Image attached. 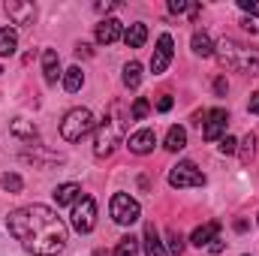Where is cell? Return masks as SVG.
Returning <instances> with one entry per match:
<instances>
[{"mask_svg":"<svg viewBox=\"0 0 259 256\" xmlns=\"http://www.w3.org/2000/svg\"><path fill=\"white\" fill-rule=\"evenodd\" d=\"M6 226L21 241V247L33 256H58L66 247V238H69L66 223L49 205L15 208L6 217Z\"/></svg>","mask_w":259,"mask_h":256,"instance_id":"cell-1","label":"cell"},{"mask_svg":"<svg viewBox=\"0 0 259 256\" xmlns=\"http://www.w3.org/2000/svg\"><path fill=\"white\" fill-rule=\"evenodd\" d=\"M214 55L226 69H235L244 75H259V49H253V46H244L235 39H220L214 46Z\"/></svg>","mask_w":259,"mask_h":256,"instance_id":"cell-2","label":"cell"},{"mask_svg":"<svg viewBox=\"0 0 259 256\" xmlns=\"http://www.w3.org/2000/svg\"><path fill=\"white\" fill-rule=\"evenodd\" d=\"M121 106L118 103H112V112L103 118V124L97 130V139H94V154L100 157V160H106V157H112L115 154V148L121 145V139H124V121H121Z\"/></svg>","mask_w":259,"mask_h":256,"instance_id":"cell-3","label":"cell"},{"mask_svg":"<svg viewBox=\"0 0 259 256\" xmlns=\"http://www.w3.org/2000/svg\"><path fill=\"white\" fill-rule=\"evenodd\" d=\"M94 127H97V121H94L91 109H72V112H66L64 121H61V136L66 142H81Z\"/></svg>","mask_w":259,"mask_h":256,"instance_id":"cell-4","label":"cell"},{"mask_svg":"<svg viewBox=\"0 0 259 256\" xmlns=\"http://www.w3.org/2000/svg\"><path fill=\"white\" fill-rule=\"evenodd\" d=\"M109 208H112V220H115L118 226H133V223L139 220V214H142L139 202H136L130 193H115Z\"/></svg>","mask_w":259,"mask_h":256,"instance_id":"cell-5","label":"cell"},{"mask_svg":"<svg viewBox=\"0 0 259 256\" xmlns=\"http://www.w3.org/2000/svg\"><path fill=\"white\" fill-rule=\"evenodd\" d=\"M72 220V229L75 232H81V235H88L94 226H97V202L91 199V196H81L75 205H72V214H69Z\"/></svg>","mask_w":259,"mask_h":256,"instance_id":"cell-6","label":"cell"},{"mask_svg":"<svg viewBox=\"0 0 259 256\" xmlns=\"http://www.w3.org/2000/svg\"><path fill=\"white\" fill-rule=\"evenodd\" d=\"M169 184H172L175 190H187V187H205V175L196 169V163L184 160V163H178V166L169 172Z\"/></svg>","mask_w":259,"mask_h":256,"instance_id":"cell-7","label":"cell"},{"mask_svg":"<svg viewBox=\"0 0 259 256\" xmlns=\"http://www.w3.org/2000/svg\"><path fill=\"white\" fill-rule=\"evenodd\" d=\"M202 118H205V121H199V124H202V139H205V142H217V139H223L226 124H229L226 109H211V112H205Z\"/></svg>","mask_w":259,"mask_h":256,"instance_id":"cell-8","label":"cell"},{"mask_svg":"<svg viewBox=\"0 0 259 256\" xmlns=\"http://www.w3.org/2000/svg\"><path fill=\"white\" fill-rule=\"evenodd\" d=\"M172 55H175V42H172L169 33H163V36L157 39L154 58H151V72H154V75H163V72L169 69V64H172Z\"/></svg>","mask_w":259,"mask_h":256,"instance_id":"cell-9","label":"cell"},{"mask_svg":"<svg viewBox=\"0 0 259 256\" xmlns=\"http://www.w3.org/2000/svg\"><path fill=\"white\" fill-rule=\"evenodd\" d=\"M6 15L12 18V24H21V27H27V24H33V18H36V6L33 3H21V0H9L6 6Z\"/></svg>","mask_w":259,"mask_h":256,"instance_id":"cell-10","label":"cell"},{"mask_svg":"<svg viewBox=\"0 0 259 256\" xmlns=\"http://www.w3.org/2000/svg\"><path fill=\"white\" fill-rule=\"evenodd\" d=\"M94 36H97V42H100V46H112V42H118V39L124 36L121 21H118V18H106V21H100Z\"/></svg>","mask_w":259,"mask_h":256,"instance_id":"cell-11","label":"cell"},{"mask_svg":"<svg viewBox=\"0 0 259 256\" xmlns=\"http://www.w3.org/2000/svg\"><path fill=\"white\" fill-rule=\"evenodd\" d=\"M42 78H46V84H58V78H64V72H61V58H58L55 49H46V52H42Z\"/></svg>","mask_w":259,"mask_h":256,"instance_id":"cell-12","label":"cell"},{"mask_svg":"<svg viewBox=\"0 0 259 256\" xmlns=\"http://www.w3.org/2000/svg\"><path fill=\"white\" fill-rule=\"evenodd\" d=\"M154 145H157L154 130H136V133L130 136V142H127V148L133 151V154H151Z\"/></svg>","mask_w":259,"mask_h":256,"instance_id":"cell-13","label":"cell"},{"mask_svg":"<svg viewBox=\"0 0 259 256\" xmlns=\"http://www.w3.org/2000/svg\"><path fill=\"white\" fill-rule=\"evenodd\" d=\"M217 235H220V220H211V223H205V226H196L193 235H190V241L202 250V247H208Z\"/></svg>","mask_w":259,"mask_h":256,"instance_id":"cell-14","label":"cell"},{"mask_svg":"<svg viewBox=\"0 0 259 256\" xmlns=\"http://www.w3.org/2000/svg\"><path fill=\"white\" fill-rule=\"evenodd\" d=\"M145 256H169V250L163 247V241H160V235H157V229H154V223H148L145 226Z\"/></svg>","mask_w":259,"mask_h":256,"instance_id":"cell-15","label":"cell"},{"mask_svg":"<svg viewBox=\"0 0 259 256\" xmlns=\"http://www.w3.org/2000/svg\"><path fill=\"white\" fill-rule=\"evenodd\" d=\"M78 199H81V187H78V184H72V181L55 187V202H58V205H75Z\"/></svg>","mask_w":259,"mask_h":256,"instance_id":"cell-16","label":"cell"},{"mask_svg":"<svg viewBox=\"0 0 259 256\" xmlns=\"http://www.w3.org/2000/svg\"><path fill=\"white\" fill-rule=\"evenodd\" d=\"M145 39H148V27H145L142 21L130 24L127 30H124V42H127L130 49H142V46H145Z\"/></svg>","mask_w":259,"mask_h":256,"instance_id":"cell-17","label":"cell"},{"mask_svg":"<svg viewBox=\"0 0 259 256\" xmlns=\"http://www.w3.org/2000/svg\"><path fill=\"white\" fill-rule=\"evenodd\" d=\"M190 46H193V52L199 58H211V55H214V42H211V36H208L205 30H196L193 39H190Z\"/></svg>","mask_w":259,"mask_h":256,"instance_id":"cell-18","label":"cell"},{"mask_svg":"<svg viewBox=\"0 0 259 256\" xmlns=\"http://www.w3.org/2000/svg\"><path fill=\"white\" fill-rule=\"evenodd\" d=\"M15 49H18V33L12 27H0V58L15 55Z\"/></svg>","mask_w":259,"mask_h":256,"instance_id":"cell-19","label":"cell"},{"mask_svg":"<svg viewBox=\"0 0 259 256\" xmlns=\"http://www.w3.org/2000/svg\"><path fill=\"white\" fill-rule=\"evenodd\" d=\"M181 148H187V130L175 124L166 133V151H181Z\"/></svg>","mask_w":259,"mask_h":256,"instance_id":"cell-20","label":"cell"},{"mask_svg":"<svg viewBox=\"0 0 259 256\" xmlns=\"http://www.w3.org/2000/svg\"><path fill=\"white\" fill-rule=\"evenodd\" d=\"M81 84H84V72H81V66H69L64 72V88L69 94H75V91H81Z\"/></svg>","mask_w":259,"mask_h":256,"instance_id":"cell-21","label":"cell"},{"mask_svg":"<svg viewBox=\"0 0 259 256\" xmlns=\"http://www.w3.org/2000/svg\"><path fill=\"white\" fill-rule=\"evenodd\" d=\"M139 84H142V64H139V61H130V64L124 66V88L136 91Z\"/></svg>","mask_w":259,"mask_h":256,"instance_id":"cell-22","label":"cell"},{"mask_svg":"<svg viewBox=\"0 0 259 256\" xmlns=\"http://www.w3.org/2000/svg\"><path fill=\"white\" fill-rule=\"evenodd\" d=\"M9 133H12V136H18V139H30V142L36 139V127H33V124H27L24 118H15V121L9 124Z\"/></svg>","mask_w":259,"mask_h":256,"instance_id":"cell-23","label":"cell"},{"mask_svg":"<svg viewBox=\"0 0 259 256\" xmlns=\"http://www.w3.org/2000/svg\"><path fill=\"white\" fill-rule=\"evenodd\" d=\"M115 256H139V238L124 235V238L118 241V247H115Z\"/></svg>","mask_w":259,"mask_h":256,"instance_id":"cell-24","label":"cell"},{"mask_svg":"<svg viewBox=\"0 0 259 256\" xmlns=\"http://www.w3.org/2000/svg\"><path fill=\"white\" fill-rule=\"evenodd\" d=\"M253 154H256V136L247 133V136L241 139V151H238V157H241V163H250Z\"/></svg>","mask_w":259,"mask_h":256,"instance_id":"cell-25","label":"cell"},{"mask_svg":"<svg viewBox=\"0 0 259 256\" xmlns=\"http://www.w3.org/2000/svg\"><path fill=\"white\" fill-rule=\"evenodd\" d=\"M148 112H151V103H148L145 97H136V103H133V109H130V118H133V121H145Z\"/></svg>","mask_w":259,"mask_h":256,"instance_id":"cell-26","label":"cell"},{"mask_svg":"<svg viewBox=\"0 0 259 256\" xmlns=\"http://www.w3.org/2000/svg\"><path fill=\"white\" fill-rule=\"evenodd\" d=\"M0 187H3L6 193H21V187H24V181H21V178H18L15 172H6V175L0 178Z\"/></svg>","mask_w":259,"mask_h":256,"instance_id":"cell-27","label":"cell"},{"mask_svg":"<svg viewBox=\"0 0 259 256\" xmlns=\"http://www.w3.org/2000/svg\"><path fill=\"white\" fill-rule=\"evenodd\" d=\"M166 238H169V250H172V253H178V256L184 253V235H181L178 229H169Z\"/></svg>","mask_w":259,"mask_h":256,"instance_id":"cell-28","label":"cell"},{"mask_svg":"<svg viewBox=\"0 0 259 256\" xmlns=\"http://www.w3.org/2000/svg\"><path fill=\"white\" fill-rule=\"evenodd\" d=\"M235 151H238V142L232 136H223L220 139V154H235Z\"/></svg>","mask_w":259,"mask_h":256,"instance_id":"cell-29","label":"cell"},{"mask_svg":"<svg viewBox=\"0 0 259 256\" xmlns=\"http://www.w3.org/2000/svg\"><path fill=\"white\" fill-rule=\"evenodd\" d=\"M238 6L247 12V15H253V18H259V0H238Z\"/></svg>","mask_w":259,"mask_h":256,"instance_id":"cell-30","label":"cell"},{"mask_svg":"<svg viewBox=\"0 0 259 256\" xmlns=\"http://www.w3.org/2000/svg\"><path fill=\"white\" fill-rule=\"evenodd\" d=\"M187 9H190V3H187V0H169V12L181 15V12H187Z\"/></svg>","mask_w":259,"mask_h":256,"instance_id":"cell-31","label":"cell"},{"mask_svg":"<svg viewBox=\"0 0 259 256\" xmlns=\"http://www.w3.org/2000/svg\"><path fill=\"white\" fill-rule=\"evenodd\" d=\"M169 109H172V97H169V94H163V97L157 100V112H169Z\"/></svg>","mask_w":259,"mask_h":256,"instance_id":"cell-32","label":"cell"},{"mask_svg":"<svg viewBox=\"0 0 259 256\" xmlns=\"http://www.w3.org/2000/svg\"><path fill=\"white\" fill-rule=\"evenodd\" d=\"M214 91H217V97H223V94L229 91V84H226V78H214Z\"/></svg>","mask_w":259,"mask_h":256,"instance_id":"cell-33","label":"cell"},{"mask_svg":"<svg viewBox=\"0 0 259 256\" xmlns=\"http://www.w3.org/2000/svg\"><path fill=\"white\" fill-rule=\"evenodd\" d=\"M247 109H250V115H259V91H256V94H250V103H247Z\"/></svg>","mask_w":259,"mask_h":256,"instance_id":"cell-34","label":"cell"},{"mask_svg":"<svg viewBox=\"0 0 259 256\" xmlns=\"http://www.w3.org/2000/svg\"><path fill=\"white\" fill-rule=\"evenodd\" d=\"M208 250H211V253H223V250H226L223 238H214V244H208Z\"/></svg>","mask_w":259,"mask_h":256,"instance_id":"cell-35","label":"cell"},{"mask_svg":"<svg viewBox=\"0 0 259 256\" xmlns=\"http://www.w3.org/2000/svg\"><path fill=\"white\" fill-rule=\"evenodd\" d=\"M97 9H100V12H112V9H115V3H109V0H106V3H97Z\"/></svg>","mask_w":259,"mask_h":256,"instance_id":"cell-36","label":"cell"},{"mask_svg":"<svg viewBox=\"0 0 259 256\" xmlns=\"http://www.w3.org/2000/svg\"><path fill=\"white\" fill-rule=\"evenodd\" d=\"M241 27H244V30H250V33H256V24H253L250 18H244V21H241Z\"/></svg>","mask_w":259,"mask_h":256,"instance_id":"cell-37","label":"cell"},{"mask_svg":"<svg viewBox=\"0 0 259 256\" xmlns=\"http://www.w3.org/2000/svg\"><path fill=\"white\" fill-rule=\"evenodd\" d=\"M75 55H84V58H88V55H91V49H88V46H84V42H81V46H78V49H75Z\"/></svg>","mask_w":259,"mask_h":256,"instance_id":"cell-38","label":"cell"},{"mask_svg":"<svg viewBox=\"0 0 259 256\" xmlns=\"http://www.w3.org/2000/svg\"><path fill=\"white\" fill-rule=\"evenodd\" d=\"M94 256H109V253H106L103 247H97V250H94Z\"/></svg>","mask_w":259,"mask_h":256,"instance_id":"cell-39","label":"cell"},{"mask_svg":"<svg viewBox=\"0 0 259 256\" xmlns=\"http://www.w3.org/2000/svg\"><path fill=\"white\" fill-rule=\"evenodd\" d=\"M0 72H3V69H0Z\"/></svg>","mask_w":259,"mask_h":256,"instance_id":"cell-40","label":"cell"},{"mask_svg":"<svg viewBox=\"0 0 259 256\" xmlns=\"http://www.w3.org/2000/svg\"><path fill=\"white\" fill-rule=\"evenodd\" d=\"M256 220H259V217H256Z\"/></svg>","mask_w":259,"mask_h":256,"instance_id":"cell-41","label":"cell"}]
</instances>
